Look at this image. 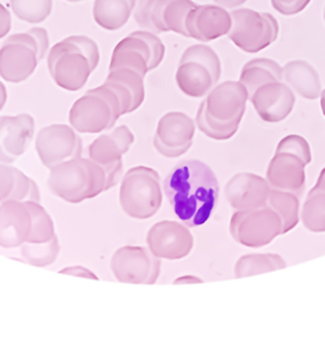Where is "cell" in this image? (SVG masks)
<instances>
[{
    "instance_id": "1",
    "label": "cell",
    "mask_w": 325,
    "mask_h": 351,
    "mask_svg": "<svg viewBox=\"0 0 325 351\" xmlns=\"http://www.w3.org/2000/svg\"><path fill=\"white\" fill-rule=\"evenodd\" d=\"M164 193L175 215L189 228L207 223L217 204L219 184L213 170L199 160H182L164 180Z\"/></svg>"
},
{
    "instance_id": "2",
    "label": "cell",
    "mask_w": 325,
    "mask_h": 351,
    "mask_svg": "<svg viewBox=\"0 0 325 351\" xmlns=\"http://www.w3.org/2000/svg\"><path fill=\"white\" fill-rule=\"evenodd\" d=\"M247 101L248 93L240 82H224L216 85L200 104L195 124L209 138L228 141L238 132Z\"/></svg>"
},
{
    "instance_id": "3",
    "label": "cell",
    "mask_w": 325,
    "mask_h": 351,
    "mask_svg": "<svg viewBox=\"0 0 325 351\" xmlns=\"http://www.w3.org/2000/svg\"><path fill=\"white\" fill-rule=\"evenodd\" d=\"M100 61L99 47L86 36H71L51 47L47 69L56 85L69 92L82 89Z\"/></svg>"
},
{
    "instance_id": "4",
    "label": "cell",
    "mask_w": 325,
    "mask_h": 351,
    "mask_svg": "<svg viewBox=\"0 0 325 351\" xmlns=\"http://www.w3.org/2000/svg\"><path fill=\"white\" fill-rule=\"evenodd\" d=\"M49 170L47 186L65 202L80 204L107 191L104 169L90 158H74Z\"/></svg>"
},
{
    "instance_id": "5",
    "label": "cell",
    "mask_w": 325,
    "mask_h": 351,
    "mask_svg": "<svg viewBox=\"0 0 325 351\" xmlns=\"http://www.w3.org/2000/svg\"><path fill=\"white\" fill-rule=\"evenodd\" d=\"M49 46L45 28L33 27L8 36L0 48V77L12 84L26 81L45 58Z\"/></svg>"
},
{
    "instance_id": "6",
    "label": "cell",
    "mask_w": 325,
    "mask_h": 351,
    "mask_svg": "<svg viewBox=\"0 0 325 351\" xmlns=\"http://www.w3.org/2000/svg\"><path fill=\"white\" fill-rule=\"evenodd\" d=\"M121 116L123 106L119 95L104 83L88 90L74 102L69 123L76 132L97 134L112 129Z\"/></svg>"
},
{
    "instance_id": "7",
    "label": "cell",
    "mask_w": 325,
    "mask_h": 351,
    "mask_svg": "<svg viewBox=\"0 0 325 351\" xmlns=\"http://www.w3.org/2000/svg\"><path fill=\"white\" fill-rule=\"evenodd\" d=\"M119 200L123 213L132 219L154 217L162 204L160 174L147 166L132 167L121 180Z\"/></svg>"
},
{
    "instance_id": "8",
    "label": "cell",
    "mask_w": 325,
    "mask_h": 351,
    "mask_svg": "<svg viewBox=\"0 0 325 351\" xmlns=\"http://www.w3.org/2000/svg\"><path fill=\"white\" fill-rule=\"evenodd\" d=\"M220 75L219 57L211 47L200 44L189 47L181 55L175 80L184 95L201 98L217 85Z\"/></svg>"
},
{
    "instance_id": "9",
    "label": "cell",
    "mask_w": 325,
    "mask_h": 351,
    "mask_svg": "<svg viewBox=\"0 0 325 351\" xmlns=\"http://www.w3.org/2000/svg\"><path fill=\"white\" fill-rule=\"evenodd\" d=\"M230 14L232 27L228 38L243 52H261L277 40L279 23L271 14L251 9L234 10Z\"/></svg>"
},
{
    "instance_id": "10",
    "label": "cell",
    "mask_w": 325,
    "mask_h": 351,
    "mask_svg": "<svg viewBox=\"0 0 325 351\" xmlns=\"http://www.w3.org/2000/svg\"><path fill=\"white\" fill-rule=\"evenodd\" d=\"M165 52L164 44L156 34L146 30L134 32L117 45L109 69L129 67L146 77L149 71L160 66Z\"/></svg>"
},
{
    "instance_id": "11",
    "label": "cell",
    "mask_w": 325,
    "mask_h": 351,
    "mask_svg": "<svg viewBox=\"0 0 325 351\" xmlns=\"http://www.w3.org/2000/svg\"><path fill=\"white\" fill-rule=\"evenodd\" d=\"M195 5L193 0H137L133 16L146 32H175L187 38L185 21Z\"/></svg>"
},
{
    "instance_id": "12",
    "label": "cell",
    "mask_w": 325,
    "mask_h": 351,
    "mask_svg": "<svg viewBox=\"0 0 325 351\" xmlns=\"http://www.w3.org/2000/svg\"><path fill=\"white\" fill-rule=\"evenodd\" d=\"M230 234L237 243L249 248L267 246L278 236L284 235L279 215L265 206L236 211L230 217Z\"/></svg>"
},
{
    "instance_id": "13",
    "label": "cell",
    "mask_w": 325,
    "mask_h": 351,
    "mask_svg": "<svg viewBox=\"0 0 325 351\" xmlns=\"http://www.w3.org/2000/svg\"><path fill=\"white\" fill-rule=\"evenodd\" d=\"M135 141L132 131L121 125L111 132L101 134L88 145V158L100 165L106 173L107 191L117 186L123 174V157Z\"/></svg>"
},
{
    "instance_id": "14",
    "label": "cell",
    "mask_w": 325,
    "mask_h": 351,
    "mask_svg": "<svg viewBox=\"0 0 325 351\" xmlns=\"http://www.w3.org/2000/svg\"><path fill=\"white\" fill-rule=\"evenodd\" d=\"M110 270L117 281L154 285L160 274V260L143 246L125 245L111 256Z\"/></svg>"
},
{
    "instance_id": "15",
    "label": "cell",
    "mask_w": 325,
    "mask_h": 351,
    "mask_svg": "<svg viewBox=\"0 0 325 351\" xmlns=\"http://www.w3.org/2000/svg\"><path fill=\"white\" fill-rule=\"evenodd\" d=\"M35 149L43 165L51 169L68 160L82 157V141L71 126L49 125L37 133Z\"/></svg>"
},
{
    "instance_id": "16",
    "label": "cell",
    "mask_w": 325,
    "mask_h": 351,
    "mask_svg": "<svg viewBox=\"0 0 325 351\" xmlns=\"http://www.w3.org/2000/svg\"><path fill=\"white\" fill-rule=\"evenodd\" d=\"M195 133V121L184 112H167L158 121L154 147L162 157L176 159L189 152Z\"/></svg>"
},
{
    "instance_id": "17",
    "label": "cell",
    "mask_w": 325,
    "mask_h": 351,
    "mask_svg": "<svg viewBox=\"0 0 325 351\" xmlns=\"http://www.w3.org/2000/svg\"><path fill=\"white\" fill-rule=\"evenodd\" d=\"M146 243L148 250L160 260L178 261L191 254L195 239L186 225L166 219L150 227Z\"/></svg>"
},
{
    "instance_id": "18",
    "label": "cell",
    "mask_w": 325,
    "mask_h": 351,
    "mask_svg": "<svg viewBox=\"0 0 325 351\" xmlns=\"http://www.w3.org/2000/svg\"><path fill=\"white\" fill-rule=\"evenodd\" d=\"M248 100L263 122L276 124L291 114L296 95L284 82H272L257 88Z\"/></svg>"
},
{
    "instance_id": "19",
    "label": "cell",
    "mask_w": 325,
    "mask_h": 351,
    "mask_svg": "<svg viewBox=\"0 0 325 351\" xmlns=\"http://www.w3.org/2000/svg\"><path fill=\"white\" fill-rule=\"evenodd\" d=\"M35 121L29 114L0 117V163L12 165L22 157L34 136Z\"/></svg>"
},
{
    "instance_id": "20",
    "label": "cell",
    "mask_w": 325,
    "mask_h": 351,
    "mask_svg": "<svg viewBox=\"0 0 325 351\" xmlns=\"http://www.w3.org/2000/svg\"><path fill=\"white\" fill-rule=\"evenodd\" d=\"M271 186L263 176L251 172L234 174L224 186V196L236 211L265 206Z\"/></svg>"
},
{
    "instance_id": "21",
    "label": "cell",
    "mask_w": 325,
    "mask_h": 351,
    "mask_svg": "<svg viewBox=\"0 0 325 351\" xmlns=\"http://www.w3.org/2000/svg\"><path fill=\"white\" fill-rule=\"evenodd\" d=\"M230 27V14L217 5H195L185 21L187 38L201 43H209L228 36Z\"/></svg>"
},
{
    "instance_id": "22",
    "label": "cell",
    "mask_w": 325,
    "mask_h": 351,
    "mask_svg": "<svg viewBox=\"0 0 325 351\" xmlns=\"http://www.w3.org/2000/svg\"><path fill=\"white\" fill-rule=\"evenodd\" d=\"M306 164L289 153H275L267 168L265 180L271 189L302 196L306 188Z\"/></svg>"
},
{
    "instance_id": "23",
    "label": "cell",
    "mask_w": 325,
    "mask_h": 351,
    "mask_svg": "<svg viewBox=\"0 0 325 351\" xmlns=\"http://www.w3.org/2000/svg\"><path fill=\"white\" fill-rule=\"evenodd\" d=\"M32 228L26 203L6 200L0 203V247H21L26 243Z\"/></svg>"
},
{
    "instance_id": "24",
    "label": "cell",
    "mask_w": 325,
    "mask_h": 351,
    "mask_svg": "<svg viewBox=\"0 0 325 351\" xmlns=\"http://www.w3.org/2000/svg\"><path fill=\"white\" fill-rule=\"evenodd\" d=\"M145 77L129 67L109 69L105 84L115 90L123 106V114L135 112L145 99Z\"/></svg>"
},
{
    "instance_id": "25",
    "label": "cell",
    "mask_w": 325,
    "mask_h": 351,
    "mask_svg": "<svg viewBox=\"0 0 325 351\" xmlns=\"http://www.w3.org/2000/svg\"><path fill=\"white\" fill-rule=\"evenodd\" d=\"M282 81L304 99H317L322 92L318 71L304 60L286 63L282 67Z\"/></svg>"
},
{
    "instance_id": "26",
    "label": "cell",
    "mask_w": 325,
    "mask_h": 351,
    "mask_svg": "<svg viewBox=\"0 0 325 351\" xmlns=\"http://www.w3.org/2000/svg\"><path fill=\"white\" fill-rule=\"evenodd\" d=\"M137 0H95L93 17L103 29L115 32L127 24Z\"/></svg>"
},
{
    "instance_id": "27",
    "label": "cell",
    "mask_w": 325,
    "mask_h": 351,
    "mask_svg": "<svg viewBox=\"0 0 325 351\" xmlns=\"http://www.w3.org/2000/svg\"><path fill=\"white\" fill-rule=\"evenodd\" d=\"M282 81V67L269 58H255L247 62L241 71L240 82L249 96L261 86Z\"/></svg>"
},
{
    "instance_id": "28",
    "label": "cell",
    "mask_w": 325,
    "mask_h": 351,
    "mask_svg": "<svg viewBox=\"0 0 325 351\" xmlns=\"http://www.w3.org/2000/svg\"><path fill=\"white\" fill-rule=\"evenodd\" d=\"M267 205L281 219L283 233L292 231L300 221V196L287 191L271 189Z\"/></svg>"
},
{
    "instance_id": "29",
    "label": "cell",
    "mask_w": 325,
    "mask_h": 351,
    "mask_svg": "<svg viewBox=\"0 0 325 351\" xmlns=\"http://www.w3.org/2000/svg\"><path fill=\"white\" fill-rule=\"evenodd\" d=\"M287 263L278 254H250L240 256L234 267L236 278L253 276L286 268Z\"/></svg>"
},
{
    "instance_id": "30",
    "label": "cell",
    "mask_w": 325,
    "mask_h": 351,
    "mask_svg": "<svg viewBox=\"0 0 325 351\" xmlns=\"http://www.w3.org/2000/svg\"><path fill=\"white\" fill-rule=\"evenodd\" d=\"M300 221L312 233H325V191L313 186L300 207Z\"/></svg>"
},
{
    "instance_id": "31",
    "label": "cell",
    "mask_w": 325,
    "mask_h": 351,
    "mask_svg": "<svg viewBox=\"0 0 325 351\" xmlns=\"http://www.w3.org/2000/svg\"><path fill=\"white\" fill-rule=\"evenodd\" d=\"M26 203L32 219V228L28 243H45L53 239L57 234L55 231L53 219L40 202L28 201Z\"/></svg>"
},
{
    "instance_id": "32",
    "label": "cell",
    "mask_w": 325,
    "mask_h": 351,
    "mask_svg": "<svg viewBox=\"0 0 325 351\" xmlns=\"http://www.w3.org/2000/svg\"><path fill=\"white\" fill-rule=\"evenodd\" d=\"M59 238L56 235L53 239L45 243H26L21 246L23 258L31 266L45 268L56 262L60 254Z\"/></svg>"
},
{
    "instance_id": "33",
    "label": "cell",
    "mask_w": 325,
    "mask_h": 351,
    "mask_svg": "<svg viewBox=\"0 0 325 351\" xmlns=\"http://www.w3.org/2000/svg\"><path fill=\"white\" fill-rule=\"evenodd\" d=\"M14 15L29 24H39L47 19L53 10V0H10Z\"/></svg>"
},
{
    "instance_id": "34",
    "label": "cell",
    "mask_w": 325,
    "mask_h": 351,
    "mask_svg": "<svg viewBox=\"0 0 325 351\" xmlns=\"http://www.w3.org/2000/svg\"><path fill=\"white\" fill-rule=\"evenodd\" d=\"M14 171H16V184L10 195V200L20 201V202H28V201L40 202V192L36 182L18 168H16Z\"/></svg>"
},
{
    "instance_id": "35",
    "label": "cell",
    "mask_w": 325,
    "mask_h": 351,
    "mask_svg": "<svg viewBox=\"0 0 325 351\" xmlns=\"http://www.w3.org/2000/svg\"><path fill=\"white\" fill-rule=\"evenodd\" d=\"M275 153H289L300 158L306 166L312 162V151L306 138L291 134L282 138L276 147Z\"/></svg>"
},
{
    "instance_id": "36",
    "label": "cell",
    "mask_w": 325,
    "mask_h": 351,
    "mask_svg": "<svg viewBox=\"0 0 325 351\" xmlns=\"http://www.w3.org/2000/svg\"><path fill=\"white\" fill-rule=\"evenodd\" d=\"M16 167L0 163V203L10 200L16 184Z\"/></svg>"
},
{
    "instance_id": "37",
    "label": "cell",
    "mask_w": 325,
    "mask_h": 351,
    "mask_svg": "<svg viewBox=\"0 0 325 351\" xmlns=\"http://www.w3.org/2000/svg\"><path fill=\"white\" fill-rule=\"evenodd\" d=\"M274 10L284 16H294L304 11L311 0H271Z\"/></svg>"
},
{
    "instance_id": "38",
    "label": "cell",
    "mask_w": 325,
    "mask_h": 351,
    "mask_svg": "<svg viewBox=\"0 0 325 351\" xmlns=\"http://www.w3.org/2000/svg\"><path fill=\"white\" fill-rule=\"evenodd\" d=\"M12 29V16L10 11L0 3V40L8 36Z\"/></svg>"
},
{
    "instance_id": "39",
    "label": "cell",
    "mask_w": 325,
    "mask_h": 351,
    "mask_svg": "<svg viewBox=\"0 0 325 351\" xmlns=\"http://www.w3.org/2000/svg\"><path fill=\"white\" fill-rule=\"evenodd\" d=\"M61 274L73 275V276L82 277V278L94 279L98 280V277L95 273H93L90 269L82 266H71L64 268L60 271Z\"/></svg>"
},
{
    "instance_id": "40",
    "label": "cell",
    "mask_w": 325,
    "mask_h": 351,
    "mask_svg": "<svg viewBox=\"0 0 325 351\" xmlns=\"http://www.w3.org/2000/svg\"><path fill=\"white\" fill-rule=\"evenodd\" d=\"M216 5L226 10H234L244 5L247 0H213Z\"/></svg>"
},
{
    "instance_id": "41",
    "label": "cell",
    "mask_w": 325,
    "mask_h": 351,
    "mask_svg": "<svg viewBox=\"0 0 325 351\" xmlns=\"http://www.w3.org/2000/svg\"><path fill=\"white\" fill-rule=\"evenodd\" d=\"M203 279L195 275H183V276L177 277L173 285H195V283H203Z\"/></svg>"
},
{
    "instance_id": "42",
    "label": "cell",
    "mask_w": 325,
    "mask_h": 351,
    "mask_svg": "<svg viewBox=\"0 0 325 351\" xmlns=\"http://www.w3.org/2000/svg\"><path fill=\"white\" fill-rule=\"evenodd\" d=\"M6 100H8V91H6L5 86L0 82V112L3 110L5 106Z\"/></svg>"
},
{
    "instance_id": "43",
    "label": "cell",
    "mask_w": 325,
    "mask_h": 351,
    "mask_svg": "<svg viewBox=\"0 0 325 351\" xmlns=\"http://www.w3.org/2000/svg\"><path fill=\"white\" fill-rule=\"evenodd\" d=\"M314 186L315 188L325 191V167L323 168L320 173H319L318 178H317V182Z\"/></svg>"
},
{
    "instance_id": "44",
    "label": "cell",
    "mask_w": 325,
    "mask_h": 351,
    "mask_svg": "<svg viewBox=\"0 0 325 351\" xmlns=\"http://www.w3.org/2000/svg\"><path fill=\"white\" fill-rule=\"evenodd\" d=\"M320 104H321V110H322L323 116L325 117V89L321 92L320 95Z\"/></svg>"
},
{
    "instance_id": "45",
    "label": "cell",
    "mask_w": 325,
    "mask_h": 351,
    "mask_svg": "<svg viewBox=\"0 0 325 351\" xmlns=\"http://www.w3.org/2000/svg\"><path fill=\"white\" fill-rule=\"evenodd\" d=\"M66 1H69V3H78V1H84V0H66Z\"/></svg>"
},
{
    "instance_id": "46",
    "label": "cell",
    "mask_w": 325,
    "mask_h": 351,
    "mask_svg": "<svg viewBox=\"0 0 325 351\" xmlns=\"http://www.w3.org/2000/svg\"><path fill=\"white\" fill-rule=\"evenodd\" d=\"M324 20H325V8H324Z\"/></svg>"
}]
</instances>
